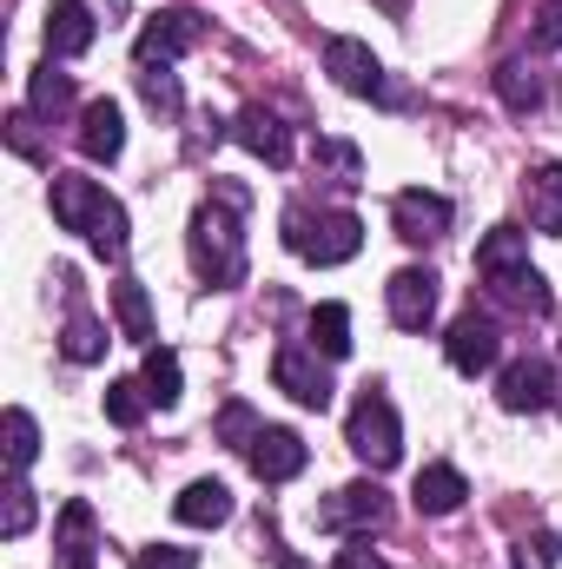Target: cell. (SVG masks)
Segmentation results:
<instances>
[{
  "instance_id": "18",
  "label": "cell",
  "mask_w": 562,
  "mask_h": 569,
  "mask_svg": "<svg viewBox=\"0 0 562 569\" xmlns=\"http://www.w3.org/2000/svg\"><path fill=\"white\" fill-rule=\"evenodd\" d=\"M463 497H470V483H463V470H456V463H423L418 483H411V503H418L423 517H450Z\"/></svg>"
},
{
  "instance_id": "6",
  "label": "cell",
  "mask_w": 562,
  "mask_h": 569,
  "mask_svg": "<svg viewBox=\"0 0 562 569\" xmlns=\"http://www.w3.org/2000/svg\"><path fill=\"white\" fill-rule=\"evenodd\" d=\"M324 73H331L344 93H358V100H384V67H378V53H371L364 40H351V33L324 40Z\"/></svg>"
},
{
  "instance_id": "29",
  "label": "cell",
  "mask_w": 562,
  "mask_h": 569,
  "mask_svg": "<svg viewBox=\"0 0 562 569\" xmlns=\"http://www.w3.org/2000/svg\"><path fill=\"white\" fill-rule=\"evenodd\" d=\"M140 93L152 113H165V120H179L185 113V93H179V80H172V67H140Z\"/></svg>"
},
{
  "instance_id": "26",
  "label": "cell",
  "mask_w": 562,
  "mask_h": 569,
  "mask_svg": "<svg viewBox=\"0 0 562 569\" xmlns=\"http://www.w3.org/2000/svg\"><path fill=\"white\" fill-rule=\"evenodd\" d=\"M113 311H120V331H127L133 345H145V338H152V305H145V284L140 279H120V284H113Z\"/></svg>"
},
{
  "instance_id": "33",
  "label": "cell",
  "mask_w": 562,
  "mask_h": 569,
  "mask_svg": "<svg viewBox=\"0 0 562 569\" xmlns=\"http://www.w3.org/2000/svg\"><path fill=\"white\" fill-rule=\"evenodd\" d=\"M133 569H199V557H192V550H179V543H152V550L133 557Z\"/></svg>"
},
{
  "instance_id": "16",
  "label": "cell",
  "mask_w": 562,
  "mask_h": 569,
  "mask_svg": "<svg viewBox=\"0 0 562 569\" xmlns=\"http://www.w3.org/2000/svg\"><path fill=\"white\" fill-rule=\"evenodd\" d=\"M523 199H530V226L543 239H562V166L556 159H543V166L523 172Z\"/></svg>"
},
{
  "instance_id": "32",
  "label": "cell",
  "mask_w": 562,
  "mask_h": 569,
  "mask_svg": "<svg viewBox=\"0 0 562 569\" xmlns=\"http://www.w3.org/2000/svg\"><path fill=\"white\" fill-rule=\"evenodd\" d=\"M556 537H550V530H536V537H523V543H516V550H510V563L516 569H556Z\"/></svg>"
},
{
  "instance_id": "11",
  "label": "cell",
  "mask_w": 562,
  "mask_h": 569,
  "mask_svg": "<svg viewBox=\"0 0 562 569\" xmlns=\"http://www.w3.org/2000/svg\"><path fill=\"white\" fill-rule=\"evenodd\" d=\"M199 40V13H185V7H165V13H152L140 27V67H172L185 47Z\"/></svg>"
},
{
  "instance_id": "7",
  "label": "cell",
  "mask_w": 562,
  "mask_h": 569,
  "mask_svg": "<svg viewBox=\"0 0 562 569\" xmlns=\"http://www.w3.org/2000/svg\"><path fill=\"white\" fill-rule=\"evenodd\" d=\"M443 358H450L463 378H483V371H496L503 338H496V325H490L483 311H463V318L450 325V338H443Z\"/></svg>"
},
{
  "instance_id": "23",
  "label": "cell",
  "mask_w": 562,
  "mask_h": 569,
  "mask_svg": "<svg viewBox=\"0 0 562 569\" xmlns=\"http://www.w3.org/2000/svg\"><path fill=\"white\" fill-rule=\"evenodd\" d=\"M311 351L318 358H351V311L344 305H318L311 311Z\"/></svg>"
},
{
  "instance_id": "13",
  "label": "cell",
  "mask_w": 562,
  "mask_h": 569,
  "mask_svg": "<svg viewBox=\"0 0 562 569\" xmlns=\"http://www.w3.org/2000/svg\"><path fill=\"white\" fill-rule=\"evenodd\" d=\"M245 457H252V470H259L265 483H291V477L304 470V457H311V450H304V437H298V430L265 425L259 437H252V450H245Z\"/></svg>"
},
{
  "instance_id": "5",
  "label": "cell",
  "mask_w": 562,
  "mask_h": 569,
  "mask_svg": "<svg viewBox=\"0 0 562 569\" xmlns=\"http://www.w3.org/2000/svg\"><path fill=\"white\" fill-rule=\"evenodd\" d=\"M556 371H550V358H516V365H503V378H496V405L510 411V418H530V411H550L556 405Z\"/></svg>"
},
{
  "instance_id": "38",
  "label": "cell",
  "mask_w": 562,
  "mask_h": 569,
  "mask_svg": "<svg viewBox=\"0 0 562 569\" xmlns=\"http://www.w3.org/2000/svg\"><path fill=\"white\" fill-rule=\"evenodd\" d=\"M556 411H562V385H556Z\"/></svg>"
},
{
  "instance_id": "22",
  "label": "cell",
  "mask_w": 562,
  "mask_h": 569,
  "mask_svg": "<svg viewBox=\"0 0 562 569\" xmlns=\"http://www.w3.org/2000/svg\"><path fill=\"white\" fill-rule=\"evenodd\" d=\"M140 385H145V398H152L159 411H172V405H179V351L152 345L145 365H140Z\"/></svg>"
},
{
  "instance_id": "21",
  "label": "cell",
  "mask_w": 562,
  "mask_h": 569,
  "mask_svg": "<svg viewBox=\"0 0 562 569\" xmlns=\"http://www.w3.org/2000/svg\"><path fill=\"white\" fill-rule=\"evenodd\" d=\"M232 140L245 146V152H259L265 166H284V159H291V140H284L279 113H265V107H245L239 127H232Z\"/></svg>"
},
{
  "instance_id": "10",
  "label": "cell",
  "mask_w": 562,
  "mask_h": 569,
  "mask_svg": "<svg viewBox=\"0 0 562 569\" xmlns=\"http://www.w3.org/2000/svg\"><path fill=\"white\" fill-rule=\"evenodd\" d=\"M384 311H391L398 331H423V325L436 318V279H430L423 266L391 272V284H384Z\"/></svg>"
},
{
  "instance_id": "3",
  "label": "cell",
  "mask_w": 562,
  "mask_h": 569,
  "mask_svg": "<svg viewBox=\"0 0 562 569\" xmlns=\"http://www.w3.org/2000/svg\"><path fill=\"white\" fill-rule=\"evenodd\" d=\"M284 246L304 266H344V259H358L364 226H358V212H304V206H291L284 212Z\"/></svg>"
},
{
  "instance_id": "28",
  "label": "cell",
  "mask_w": 562,
  "mask_h": 569,
  "mask_svg": "<svg viewBox=\"0 0 562 569\" xmlns=\"http://www.w3.org/2000/svg\"><path fill=\"white\" fill-rule=\"evenodd\" d=\"M0 437H7V463H13V470H27V463L40 457V425H33V418H27L20 405H13V411L0 418Z\"/></svg>"
},
{
  "instance_id": "12",
  "label": "cell",
  "mask_w": 562,
  "mask_h": 569,
  "mask_svg": "<svg viewBox=\"0 0 562 569\" xmlns=\"http://www.w3.org/2000/svg\"><path fill=\"white\" fill-rule=\"evenodd\" d=\"M272 378H279L284 398L304 405V411H324V405H331V378H324V365H318L304 345H284L279 365H272Z\"/></svg>"
},
{
  "instance_id": "31",
  "label": "cell",
  "mask_w": 562,
  "mask_h": 569,
  "mask_svg": "<svg viewBox=\"0 0 562 569\" xmlns=\"http://www.w3.org/2000/svg\"><path fill=\"white\" fill-rule=\"evenodd\" d=\"M27 523H33V490L13 477V483H7V517H0V537H27Z\"/></svg>"
},
{
  "instance_id": "15",
  "label": "cell",
  "mask_w": 562,
  "mask_h": 569,
  "mask_svg": "<svg viewBox=\"0 0 562 569\" xmlns=\"http://www.w3.org/2000/svg\"><path fill=\"white\" fill-rule=\"evenodd\" d=\"M53 550H60V569H93V550H100V523H93V503H67L60 523H53Z\"/></svg>"
},
{
  "instance_id": "14",
  "label": "cell",
  "mask_w": 562,
  "mask_h": 569,
  "mask_svg": "<svg viewBox=\"0 0 562 569\" xmlns=\"http://www.w3.org/2000/svg\"><path fill=\"white\" fill-rule=\"evenodd\" d=\"M93 7L87 0H53L47 7V60H73V53H87L93 47Z\"/></svg>"
},
{
  "instance_id": "1",
  "label": "cell",
  "mask_w": 562,
  "mask_h": 569,
  "mask_svg": "<svg viewBox=\"0 0 562 569\" xmlns=\"http://www.w3.org/2000/svg\"><path fill=\"white\" fill-rule=\"evenodd\" d=\"M47 199H53V219H60L67 232H87V246H93L100 259H120V252H127V206H120L100 179L53 172Z\"/></svg>"
},
{
  "instance_id": "17",
  "label": "cell",
  "mask_w": 562,
  "mask_h": 569,
  "mask_svg": "<svg viewBox=\"0 0 562 569\" xmlns=\"http://www.w3.org/2000/svg\"><path fill=\"white\" fill-rule=\"evenodd\" d=\"M172 517H179L185 530H219V523L232 517V490H225L219 477H199V483H185V490H179Z\"/></svg>"
},
{
  "instance_id": "24",
  "label": "cell",
  "mask_w": 562,
  "mask_h": 569,
  "mask_svg": "<svg viewBox=\"0 0 562 569\" xmlns=\"http://www.w3.org/2000/svg\"><path fill=\"white\" fill-rule=\"evenodd\" d=\"M496 93H503L510 113H536V107H543V80H536L523 60H503V67H496Z\"/></svg>"
},
{
  "instance_id": "20",
  "label": "cell",
  "mask_w": 562,
  "mask_h": 569,
  "mask_svg": "<svg viewBox=\"0 0 562 569\" xmlns=\"http://www.w3.org/2000/svg\"><path fill=\"white\" fill-rule=\"evenodd\" d=\"M120 146H127L120 107H113V100H93V107L80 113V152H87V159H120Z\"/></svg>"
},
{
  "instance_id": "34",
  "label": "cell",
  "mask_w": 562,
  "mask_h": 569,
  "mask_svg": "<svg viewBox=\"0 0 562 569\" xmlns=\"http://www.w3.org/2000/svg\"><path fill=\"white\" fill-rule=\"evenodd\" d=\"M265 425H252V411L245 405H225V418H219V437H232L239 450H252V437H259Z\"/></svg>"
},
{
  "instance_id": "8",
  "label": "cell",
  "mask_w": 562,
  "mask_h": 569,
  "mask_svg": "<svg viewBox=\"0 0 562 569\" xmlns=\"http://www.w3.org/2000/svg\"><path fill=\"white\" fill-rule=\"evenodd\" d=\"M384 517H391V503H384L378 483H344V490L318 510V523H324V530H344V537H371Z\"/></svg>"
},
{
  "instance_id": "4",
  "label": "cell",
  "mask_w": 562,
  "mask_h": 569,
  "mask_svg": "<svg viewBox=\"0 0 562 569\" xmlns=\"http://www.w3.org/2000/svg\"><path fill=\"white\" fill-rule=\"evenodd\" d=\"M344 437H351V450H358L371 470H391V463L404 457V425H398V405H391L378 385L351 405V425H344Z\"/></svg>"
},
{
  "instance_id": "19",
  "label": "cell",
  "mask_w": 562,
  "mask_h": 569,
  "mask_svg": "<svg viewBox=\"0 0 562 569\" xmlns=\"http://www.w3.org/2000/svg\"><path fill=\"white\" fill-rule=\"evenodd\" d=\"M476 272L490 284L510 279V272H530V232H523V226H496V232L476 246Z\"/></svg>"
},
{
  "instance_id": "27",
  "label": "cell",
  "mask_w": 562,
  "mask_h": 569,
  "mask_svg": "<svg viewBox=\"0 0 562 569\" xmlns=\"http://www.w3.org/2000/svg\"><path fill=\"white\" fill-rule=\"evenodd\" d=\"M27 107L33 113H67L73 107V80L47 60V67H33V87H27Z\"/></svg>"
},
{
  "instance_id": "30",
  "label": "cell",
  "mask_w": 562,
  "mask_h": 569,
  "mask_svg": "<svg viewBox=\"0 0 562 569\" xmlns=\"http://www.w3.org/2000/svg\"><path fill=\"white\" fill-rule=\"evenodd\" d=\"M145 405H152V398H145L140 378H113V385H107V418H113V425L133 430L145 418Z\"/></svg>"
},
{
  "instance_id": "25",
  "label": "cell",
  "mask_w": 562,
  "mask_h": 569,
  "mask_svg": "<svg viewBox=\"0 0 562 569\" xmlns=\"http://www.w3.org/2000/svg\"><path fill=\"white\" fill-rule=\"evenodd\" d=\"M60 351H67L73 365H100V358H107V325L87 318V311H73L67 331H60Z\"/></svg>"
},
{
  "instance_id": "36",
  "label": "cell",
  "mask_w": 562,
  "mask_h": 569,
  "mask_svg": "<svg viewBox=\"0 0 562 569\" xmlns=\"http://www.w3.org/2000/svg\"><path fill=\"white\" fill-rule=\"evenodd\" d=\"M536 47H562V0L543 7V20H536Z\"/></svg>"
},
{
  "instance_id": "37",
  "label": "cell",
  "mask_w": 562,
  "mask_h": 569,
  "mask_svg": "<svg viewBox=\"0 0 562 569\" xmlns=\"http://www.w3.org/2000/svg\"><path fill=\"white\" fill-rule=\"evenodd\" d=\"M318 159H331V166H338L344 179H358V152H351L344 140H324V146H318Z\"/></svg>"
},
{
  "instance_id": "35",
  "label": "cell",
  "mask_w": 562,
  "mask_h": 569,
  "mask_svg": "<svg viewBox=\"0 0 562 569\" xmlns=\"http://www.w3.org/2000/svg\"><path fill=\"white\" fill-rule=\"evenodd\" d=\"M331 569H391V563H384V557H378L364 537H351V543L338 550V563H331Z\"/></svg>"
},
{
  "instance_id": "9",
  "label": "cell",
  "mask_w": 562,
  "mask_h": 569,
  "mask_svg": "<svg viewBox=\"0 0 562 569\" xmlns=\"http://www.w3.org/2000/svg\"><path fill=\"white\" fill-rule=\"evenodd\" d=\"M391 226H398V239H404V246H430V239H443V232H450V199L411 186V192H398V199H391Z\"/></svg>"
},
{
  "instance_id": "2",
  "label": "cell",
  "mask_w": 562,
  "mask_h": 569,
  "mask_svg": "<svg viewBox=\"0 0 562 569\" xmlns=\"http://www.w3.org/2000/svg\"><path fill=\"white\" fill-rule=\"evenodd\" d=\"M239 192L225 199H205L192 212V272L212 284H239L245 279V239H239V219H232Z\"/></svg>"
}]
</instances>
